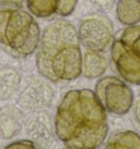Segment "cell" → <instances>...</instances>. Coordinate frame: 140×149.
Instances as JSON below:
<instances>
[{
    "label": "cell",
    "instance_id": "cell-7",
    "mask_svg": "<svg viewBox=\"0 0 140 149\" xmlns=\"http://www.w3.org/2000/svg\"><path fill=\"white\" fill-rule=\"evenodd\" d=\"M51 81L42 77H31L20 92L18 103L20 107L26 112L46 111L54 100V89Z\"/></svg>",
    "mask_w": 140,
    "mask_h": 149
},
{
    "label": "cell",
    "instance_id": "cell-18",
    "mask_svg": "<svg viewBox=\"0 0 140 149\" xmlns=\"http://www.w3.org/2000/svg\"><path fill=\"white\" fill-rule=\"evenodd\" d=\"M0 6L21 9L23 7V0H0Z\"/></svg>",
    "mask_w": 140,
    "mask_h": 149
},
{
    "label": "cell",
    "instance_id": "cell-8",
    "mask_svg": "<svg viewBox=\"0 0 140 149\" xmlns=\"http://www.w3.org/2000/svg\"><path fill=\"white\" fill-rule=\"evenodd\" d=\"M79 0H26V7L34 17L41 19L67 18L75 12Z\"/></svg>",
    "mask_w": 140,
    "mask_h": 149
},
{
    "label": "cell",
    "instance_id": "cell-4",
    "mask_svg": "<svg viewBox=\"0 0 140 149\" xmlns=\"http://www.w3.org/2000/svg\"><path fill=\"white\" fill-rule=\"evenodd\" d=\"M112 69L126 82L140 86V24L115 33L110 51Z\"/></svg>",
    "mask_w": 140,
    "mask_h": 149
},
{
    "label": "cell",
    "instance_id": "cell-15",
    "mask_svg": "<svg viewBox=\"0 0 140 149\" xmlns=\"http://www.w3.org/2000/svg\"><path fill=\"white\" fill-rule=\"evenodd\" d=\"M117 0H81V3L90 13H106L114 8Z\"/></svg>",
    "mask_w": 140,
    "mask_h": 149
},
{
    "label": "cell",
    "instance_id": "cell-17",
    "mask_svg": "<svg viewBox=\"0 0 140 149\" xmlns=\"http://www.w3.org/2000/svg\"><path fill=\"white\" fill-rule=\"evenodd\" d=\"M37 146L31 139H21L7 146V149L11 148H36Z\"/></svg>",
    "mask_w": 140,
    "mask_h": 149
},
{
    "label": "cell",
    "instance_id": "cell-9",
    "mask_svg": "<svg viewBox=\"0 0 140 149\" xmlns=\"http://www.w3.org/2000/svg\"><path fill=\"white\" fill-rule=\"evenodd\" d=\"M25 130L31 140L40 147H44L53 140L55 134L54 121L46 111L34 112L25 123Z\"/></svg>",
    "mask_w": 140,
    "mask_h": 149
},
{
    "label": "cell",
    "instance_id": "cell-1",
    "mask_svg": "<svg viewBox=\"0 0 140 149\" xmlns=\"http://www.w3.org/2000/svg\"><path fill=\"white\" fill-rule=\"evenodd\" d=\"M54 128L66 148H100L108 136L107 113L93 90L73 89L61 98L54 116Z\"/></svg>",
    "mask_w": 140,
    "mask_h": 149
},
{
    "label": "cell",
    "instance_id": "cell-10",
    "mask_svg": "<svg viewBox=\"0 0 140 149\" xmlns=\"http://www.w3.org/2000/svg\"><path fill=\"white\" fill-rule=\"evenodd\" d=\"M108 59L104 53L85 51L82 53L81 76L88 80L101 78L108 68Z\"/></svg>",
    "mask_w": 140,
    "mask_h": 149
},
{
    "label": "cell",
    "instance_id": "cell-3",
    "mask_svg": "<svg viewBox=\"0 0 140 149\" xmlns=\"http://www.w3.org/2000/svg\"><path fill=\"white\" fill-rule=\"evenodd\" d=\"M41 34L33 14L18 8L0 10V43L12 56L25 58L35 53Z\"/></svg>",
    "mask_w": 140,
    "mask_h": 149
},
{
    "label": "cell",
    "instance_id": "cell-6",
    "mask_svg": "<svg viewBox=\"0 0 140 149\" xmlns=\"http://www.w3.org/2000/svg\"><path fill=\"white\" fill-rule=\"evenodd\" d=\"M81 47L85 51L106 54L111 51L115 32L112 20L105 13H89L80 20L77 28Z\"/></svg>",
    "mask_w": 140,
    "mask_h": 149
},
{
    "label": "cell",
    "instance_id": "cell-14",
    "mask_svg": "<svg viewBox=\"0 0 140 149\" xmlns=\"http://www.w3.org/2000/svg\"><path fill=\"white\" fill-rule=\"evenodd\" d=\"M21 74L15 68L5 67L0 69V99L8 100L19 89Z\"/></svg>",
    "mask_w": 140,
    "mask_h": 149
},
{
    "label": "cell",
    "instance_id": "cell-5",
    "mask_svg": "<svg viewBox=\"0 0 140 149\" xmlns=\"http://www.w3.org/2000/svg\"><path fill=\"white\" fill-rule=\"evenodd\" d=\"M94 93L106 113L116 116L129 113L135 102V94L130 86L117 76L98 78L94 86Z\"/></svg>",
    "mask_w": 140,
    "mask_h": 149
},
{
    "label": "cell",
    "instance_id": "cell-16",
    "mask_svg": "<svg viewBox=\"0 0 140 149\" xmlns=\"http://www.w3.org/2000/svg\"><path fill=\"white\" fill-rule=\"evenodd\" d=\"M131 112V122L132 124L140 130V98L135 100V102L132 104L130 109Z\"/></svg>",
    "mask_w": 140,
    "mask_h": 149
},
{
    "label": "cell",
    "instance_id": "cell-2",
    "mask_svg": "<svg viewBox=\"0 0 140 149\" xmlns=\"http://www.w3.org/2000/svg\"><path fill=\"white\" fill-rule=\"evenodd\" d=\"M35 64L38 74L56 84H68L81 76L82 51L75 24L55 19L43 30Z\"/></svg>",
    "mask_w": 140,
    "mask_h": 149
},
{
    "label": "cell",
    "instance_id": "cell-13",
    "mask_svg": "<svg viewBox=\"0 0 140 149\" xmlns=\"http://www.w3.org/2000/svg\"><path fill=\"white\" fill-rule=\"evenodd\" d=\"M106 149H140V135L134 130H116L105 139Z\"/></svg>",
    "mask_w": 140,
    "mask_h": 149
},
{
    "label": "cell",
    "instance_id": "cell-11",
    "mask_svg": "<svg viewBox=\"0 0 140 149\" xmlns=\"http://www.w3.org/2000/svg\"><path fill=\"white\" fill-rule=\"evenodd\" d=\"M23 123V114L14 107H3L0 112V133L3 138H11L20 132Z\"/></svg>",
    "mask_w": 140,
    "mask_h": 149
},
{
    "label": "cell",
    "instance_id": "cell-12",
    "mask_svg": "<svg viewBox=\"0 0 140 149\" xmlns=\"http://www.w3.org/2000/svg\"><path fill=\"white\" fill-rule=\"evenodd\" d=\"M115 17L124 26L140 24V0H117Z\"/></svg>",
    "mask_w": 140,
    "mask_h": 149
}]
</instances>
